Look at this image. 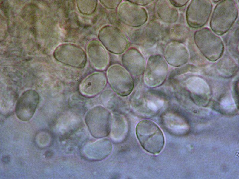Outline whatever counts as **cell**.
I'll return each instance as SVG.
<instances>
[{"label": "cell", "mask_w": 239, "mask_h": 179, "mask_svg": "<svg viewBox=\"0 0 239 179\" xmlns=\"http://www.w3.org/2000/svg\"><path fill=\"white\" fill-rule=\"evenodd\" d=\"M137 138L142 147L153 154L159 153L165 143L163 134L158 126L149 119H144L137 124L136 128Z\"/></svg>", "instance_id": "cell-1"}, {"label": "cell", "mask_w": 239, "mask_h": 179, "mask_svg": "<svg viewBox=\"0 0 239 179\" xmlns=\"http://www.w3.org/2000/svg\"><path fill=\"white\" fill-rule=\"evenodd\" d=\"M238 10L234 0H223L215 7L210 21V27L218 35L227 32L236 20Z\"/></svg>", "instance_id": "cell-2"}, {"label": "cell", "mask_w": 239, "mask_h": 179, "mask_svg": "<svg viewBox=\"0 0 239 179\" xmlns=\"http://www.w3.org/2000/svg\"><path fill=\"white\" fill-rule=\"evenodd\" d=\"M194 39L200 51L209 60L215 61L222 56L224 49L222 41L209 28L205 27L196 31Z\"/></svg>", "instance_id": "cell-3"}, {"label": "cell", "mask_w": 239, "mask_h": 179, "mask_svg": "<svg viewBox=\"0 0 239 179\" xmlns=\"http://www.w3.org/2000/svg\"><path fill=\"white\" fill-rule=\"evenodd\" d=\"M85 121L94 137L100 138L107 136L111 131L112 118L110 112L100 105L95 106L87 112Z\"/></svg>", "instance_id": "cell-4"}, {"label": "cell", "mask_w": 239, "mask_h": 179, "mask_svg": "<svg viewBox=\"0 0 239 179\" xmlns=\"http://www.w3.org/2000/svg\"><path fill=\"white\" fill-rule=\"evenodd\" d=\"M135 28L130 32L129 37L135 44L149 48L162 40L163 26L156 21L151 20L140 27Z\"/></svg>", "instance_id": "cell-5"}, {"label": "cell", "mask_w": 239, "mask_h": 179, "mask_svg": "<svg viewBox=\"0 0 239 179\" xmlns=\"http://www.w3.org/2000/svg\"><path fill=\"white\" fill-rule=\"evenodd\" d=\"M168 70V63L162 56L158 54L150 56L143 73L145 84L152 88L160 86L166 80Z\"/></svg>", "instance_id": "cell-6"}, {"label": "cell", "mask_w": 239, "mask_h": 179, "mask_svg": "<svg viewBox=\"0 0 239 179\" xmlns=\"http://www.w3.org/2000/svg\"><path fill=\"white\" fill-rule=\"evenodd\" d=\"M106 78L114 91L120 96H127L133 91L134 83L132 77L120 65L115 64L109 67L107 71Z\"/></svg>", "instance_id": "cell-7"}, {"label": "cell", "mask_w": 239, "mask_h": 179, "mask_svg": "<svg viewBox=\"0 0 239 179\" xmlns=\"http://www.w3.org/2000/svg\"><path fill=\"white\" fill-rule=\"evenodd\" d=\"M98 38L107 50L116 54L124 52L129 45L128 38L124 33L114 26L103 27L99 32Z\"/></svg>", "instance_id": "cell-8"}, {"label": "cell", "mask_w": 239, "mask_h": 179, "mask_svg": "<svg viewBox=\"0 0 239 179\" xmlns=\"http://www.w3.org/2000/svg\"><path fill=\"white\" fill-rule=\"evenodd\" d=\"M127 1L121 3L118 7L117 13L120 20L131 27H138L145 24L148 17L146 10L141 6Z\"/></svg>", "instance_id": "cell-9"}, {"label": "cell", "mask_w": 239, "mask_h": 179, "mask_svg": "<svg viewBox=\"0 0 239 179\" xmlns=\"http://www.w3.org/2000/svg\"><path fill=\"white\" fill-rule=\"evenodd\" d=\"M212 8L210 0H192L187 7L186 13L188 25L195 28L204 26L209 19Z\"/></svg>", "instance_id": "cell-10"}, {"label": "cell", "mask_w": 239, "mask_h": 179, "mask_svg": "<svg viewBox=\"0 0 239 179\" xmlns=\"http://www.w3.org/2000/svg\"><path fill=\"white\" fill-rule=\"evenodd\" d=\"M38 93L33 90L24 92L18 99L15 108L17 118L21 121H27L33 116L39 102Z\"/></svg>", "instance_id": "cell-11"}, {"label": "cell", "mask_w": 239, "mask_h": 179, "mask_svg": "<svg viewBox=\"0 0 239 179\" xmlns=\"http://www.w3.org/2000/svg\"><path fill=\"white\" fill-rule=\"evenodd\" d=\"M61 51L56 55V58L66 65L77 68H83L85 66L86 55L83 50L73 44L62 46Z\"/></svg>", "instance_id": "cell-12"}, {"label": "cell", "mask_w": 239, "mask_h": 179, "mask_svg": "<svg viewBox=\"0 0 239 179\" xmlns=\"http://www.w3.org/2000/svg\"><path fill=\"white\" fill-rule=\"evenodd\" d=\"M121 61L124 67L134 76H138L143 74L146 61L142 54L137 48L131 47L122 55Z\"/></svg>", "instance_id": "cell-13"}, {"label": "cell", "mask_w": 239, "mask_h": 179, "mask_svg": "<svg viewBox=\"0 0 239 179\" xmlns=\"http://www.w3.org/2000/svg\"><path fill=\"white\" fill-rule=\"evenodd\" d=\"M163 57L170 65L178 67L187 62L189 57V51L183 43L172 41L167 43L163 51Z\"/></svg>", "instance_id": "cell-14"}, {"label": "cell", "mask_w": 239, "mask_h": 179, "mask_svg": "<svg viewBox=\"0 0 239 179\" xmlns=\"http://www.w3.org/2000/svg\"><path fill=\"white\" fill-rule=\"evenodd\" d=\"M107 83V79L104 73L101 72H94L82 81L79 85V90L85 95L95 96L104 90Z\"/></svg>", "instance_id": "cell-15"}, {"label": "cell", "mask_w": 239, "mask_h": 179, "mask_svg": "<svg viewBox=\"0 0 239 179\" xmlns=\"http://www.w3.org/2000/svg\"><path fill=\"white\" fill-rule=\"evenodd\" d=\"M112 145L106 138L98 140L85 146L83 153L85 157L91 160H99L105 158L111 153Z\"/></svg>", "instance_id": "cell-16"}, {"label": "cell", "mask_w": 239, "mask_h": 179, "mask_svg": "<svg viewBox=\"0 0 239 179\" xmlns=\"http://www.w3.org/2000/svg\"><path fill=\"white\" fill-rule=\"evenodd\" d=\"M87 53L91 63L95 68L101 70L107 67L109 61L108 53L98 41L93 40L89 43Z\"/></svg>", "instance_id": "cell-17"}, {"label": "cell", "mask_w": 239, "mask_h": 179, "mask_svg": "<svg viewBox=\"0 0 239 179\" xmlns=\"http://www.w3.org/2000/svg\"><path fill=\"white\" fill-rule=\"evenodd\" d=\"M155 10L159 18L165 23L173 24L178 19V11L169 1H157L156 3Z\"/></svg>", "instance_id": "cell-18"}, {"label": "cell", "mask_w": 239, "mask_h": 179, "mask_svg": "<svg viewBox=\"0 0 239 179\" xmlns=\"http://www.w3.org/2000/svg\"><path fill=\"white\" fill-rule=\"evenodd\" d=\"M188 29L179 24H170L163 26L162 40L183 43L186 39L189 33Z\"/></svg>", "instance_id": "cell-19"}, {"label": "cell", "mask_w": 239, "mask_h": 179, "mask_svg": "<svg viewBox=\"0 0 239 179\" xmlns=\"http://www.w3.org/2000/svg\"><path fill=\"white\" fill-rule=\"evenodd\" d=\"M188 87L193 94L196 96L206 98L209 92V87L203 80L197 77L190 78L187 83Z\"/></svg>", "instance_id": "cell-20"}, {"label": "cell", "mask_w": 239, "mask_h": 179, "mask_svg": "<svg viewBox=\"0 0 239 179\" xmlns=\"http://www.w3.org/2000/svg\"><path fill=\"white\" fill-rule=\"evenodd\" d=\"M97 2V0H77V4L80 12L84 14L90 15L95 11Z\"/></svg>", "instance_id": "cell-21"}, {"label": "cell", "mask_w": 239, "mask_h": 179, "mask_svg": "<svg viewBox=\"0 0 239 179\" xmlns=\"http://www.w3.org/2000/svg\"><path fill=\"white\" fill-rule=\"evenodd\" d=\"M238 27L236 28L231 36L228 42L229 51L232 55L238 57Z\"/></svg>", "instance_id": "cell-22"}, {"label": "cell", "mask_w": 239, "mask_h": 179, "mask_svg": "<svg viewBox=\"0 0 239 179\" xmlns=\"http://www.w3.org/2000/svg\"><path fill=\"white\" fill-rule=\"evenodd\" d=\"M101 3L106 8L110 9H115L122 2L121 0H100Z\"/></svg>", "instance_id": "cell-23"}, {"label": "cell", "mask_w": 239, "mask_h": 179, "mask_svg": "<svg viewBox=\"0 0 239 179\" xmlns=\"http://www.w3.org/2000/svg\"><path fill=\"white\" fill-rule=\"evenodd\" d=\"M189 0H169L171 4L175 7H181L186 5Z\"/></svg>", "instance_id": "cell-24"}, {"label": "cell", "mask_w": 239, "mask_h": 179, "mask_svg": "<svg viewBox=\"0 0 239 179\" xmlns=\"http://www.w3.org/2000/svg\"><path fill=\"white\" fill-rule=\"evenodd\" d=\"M129 1L140 6H145L154 2V0H128Z\"/></svg>", "instance_id": "cell-25"}]
</instances>
